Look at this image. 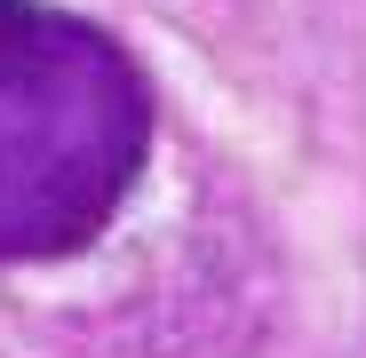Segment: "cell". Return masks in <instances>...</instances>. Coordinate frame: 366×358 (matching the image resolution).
I'll list each match as a JSON object with an SVG mask.
<instances>
[{"instance_id":"1","label":"cell","mask_w":366,"mask_h":358,"mask_svg":"<svg viewBox=\"0 0 366 358\" xmlns=\"http://www.w3.org/2000/svg\"><path fill=\"white\" fill-rule=\"evenodd\" d=\"M144 151L152 88L136 56L56 0H0V263L96 247Z\"/></svg>"}]
</instances>
